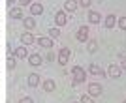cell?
Segmentation results:
<instances>
[{"label": "cell", "mask_w": 126, "mask_h": 103, "mask_svg": "<svg viewBox=\"0 0 126 103\" xmlns=\"http://www.w3.org/2000/svg\"><path fill=\"white\" fill-rule=\"evenodd\" d=\"M21 6H30V0H17Z\"/></svg>", "instance_id": "83f0119b"}, {"label": "cell", "mask_w": 126, "mask_h": 103, "mask_svg": "<svg viewBox=\"0 0 126 103\" xmlns=\"http://www.w3.org/2000/svg\"><path fill=\"white\" fill-rule=\"evenodd\" d=\"M42 13H43V6L42 4H38V2H36V4H30V15L32 17L42 15Z\"/></svg>", "instance_id": "e0dca14e"}, {"label": "cell", "mask_w": 126, "mask_h": 103, "mask_svg": "<svg viewBox=\"0 0 126 103\" xmlns=\"http://www.w3.org/2000/svg\"><path fill=\"white\" fill-rule=\"evenodd\" d=\"M26 60H28V64H30V66H34V67H40V66L43 64V56H42V54H38V52L28 54V56H26Z\"/></svg>", "instance_id": "8992f818"}, {"label": "cell", "mask_w": 126, "mask_h": 103, "mask_svg": "<svg viewBox=\"0 0 126 103\" xmlns=\"http://www.w3.org/2000/svg\"><path fill=\"white\" fill-rule=\"evenodd\" d=\"M42 88H43V92H55L57 90V82L53 81V79H45L42 82Z\"/></svg>", "instance_id": "9a60e30c"}, {"label": "cell", "mask_w": 126, "mask_h": 103, "mask_svg": "<svg viewBox=\"0 0 126 103\" xmlns=\"http://www.w3.org/2000/svg\"><path fill=\"white\" fill-rule=\"evenodd\" d=\"M96 51H98V41L90 38V39L87 41V52H90V54H92V52H96Z\"/></svg>", "instance_id": "d6986e66"}, {"label": "cell", "mask_w": 126, "mask_h": 103, "mask_svg": "<svg viewBox=\"0 0 126 103\" xmlns=\"http://www.w3.org/2000/svg\"><path fill=\"white\" fill-rule=\"evenodd\" d=\"M77 2H79L81 8H90L92 6V0H77Z\"/></svg>", "instance_id": "d4e9b609"}, {"label": "cell", "mask_w": 126, "mask_h": 103, "mask_svg": "<svg viewBox=\"0 0 126 103\" xmlns=\"http://www.w3.org/2000/svg\"><path fill=\"white\" fill-rule=\"evenodd\" d=\"M55 25H57V28H62V26L68 25V15H66V11H57V13H55Z\"/></svg>", "instance_id": "5b68a950"}, {"label": "cell", "mask_w": 126, "mask_h": 103, "mask_svg": "<svg viewBox=\"0 0 126 103\" xmlns=\"http://www.w3.org/2000/svg\"><path fill=\"white\" fill-rule=\"evenodd\" d=\"M6 51H8V54H10V56H11V54H13V49H11V45H10V43L6 45Z\"/></svg>", "instance_id": "f1b7e54d"}, {"label": "cell", "mask_w": 126, "mask_h": 103, "mask_svg": "<svg viewBox=\"0 0 126 103\" xmlns=\"http://www.w3.org/2000/svg\"><path fill=\"white\" fill-rule=\"evenodd\" d=\"M89 73L90 75H96V77H105V69H102L98 64H90L89 66Z\"/></svg>", "instance_id": "4fadbf2b"}, {"label": "cell", "mask_w": 126, "mask_h": 103, "mask_svg": "<svg viewBox=\"0 0 126 103\" xmlns=\"http://www.w3.org/2000/svg\"><path fill=\"white\" fill-rule=\"evenodd\" d=\"M19 103H34V99H32L30 96H25V98L19 99Z\"/></svg>", "instance_id": "4316f807"}, {"label": "cell", "mask_w": 126, "mask_h": 103, "mask_svg": "<svg viewBox=\"0 0 126 103\" xmlns=\"http://www.w3.org/2000/svg\"><path fill=\"white\" fill-rule=\"evenodd\" d=\"M6 4H8V8L11 10V8H13V4H15V0H6Z\"/></svg>", "instance_id": "f546056e"}, {"label": "cell", "mask_w": 126, "mask_h": 103, "mask_svg": "<svg viewBox=\"0 0 126 103\" xmlns=\"http://www.w3.org/2000/svg\"><path fill=\"white\" fill-rule=\"evenodd\" d=\"M36 19L34 17H23V26H25V30L26 32H32L34 28H36Z\"/></svg>", "instance_id": "7c38bea8"}, {"label": "cell", "mask_w": 126, "mask_h": 103, "mask_svg": "<svg viewBox=\"0 0 126 103\" xmlns=\"http://www.w3.org/2000/svg\"><path fill=\"white\" fill-rule=\"evenodd\" d=\"M77 8H79L77 0H64V11H66V13H75Z\"/></svg>", "instance_id": "ba28073f"}, {"label": "cell", "mask_w": 126, "mask_h": 103, "mask_svg": "<svg viewBox=\"0 0 126 103\" xmlns=\"http://www.w3.org/2000/svg\"><path fill=\"white\" fill-rule=\"evenodd\" d=\"M47 36L51 38V39H53V38H60V28H57V26L49 28V30H47Z\"/></svg>", "instance_id": "44dd1931"}, {"label": "cell", "mask_w": 126, "mask_h": 103, "mask_svg": "<svg viewBox=\"0 0 126 103\" xmlns=\"http://www.w3.org/2000/svg\"><path fill=\"white\" fill-rule=\"evenodd\" d=\"M104 25H105V28H107V30H111V28H115V26H117V15H113V13H109V15L105 17Z\"/></svg>", "instance_id": "2e32d148"}, {"label": "cell", "mask_w": 126, "mask_h": 103, "mask_svg": "<svg viewBox=\"0 0 126 103\" xmlns=\"http://www.w3.org/2000/svg\"><path fill=\"white\" fill-rule=\"evenodd\" d=\"M10 17L11 19H23V10L21 8H11L10 10Z\"/></svg>", "instance_id": "ffe728a7"}, {"label": "cell", "mask_w": 126, "mask_h": 103, "mask_svg": "<svg viewBox=\"0 0 126 103\" xmlns=\"http://www.w3.org/2000/svg\"><path fill=\"white\" fill-rule=\"evenodd\" d=\"M72 103H79V101H72Z\"/></svg>", "instance_id": "d6a6232c"}, {"label": "cell", "mask_w": 126, "mask_h": 103, "mask_svg": "<svg viewBox=\"0 0 126 103\" xmlns=\"http://www.w3.org/2000/svg\"><path fill=\"white\" fill-rule=\"evenodd\" d=\"M87 81V71L81 66H74L72 67V86H79Z\"/></svg>", "instance_id": "6da1fadb"}, {"label": "cell", "mask_w": 126, "mask_h": 103, "mask_svg": "<svg viewBox=\"0 0 126 103\" xmlns=\"http://www.w3.org/2000/svg\"><path fill=\"white\" fill-rule=\"evenodd\" d=\"M70 56H72V51H70L68 47H60V51H58V54H57L58 66H66L68 60H70Z\"/></svg>", "instance_id": "7a4b0ae2"}, {"label": "cell", "mask_w": 126, "mask_h": 103, "mask_svg": "<svg viewBox=\"0 0 126 103\" xmlns=\"http://www.w3.org/2000/svg\"><path fill=\"white\" fill-rule=\"evenodd\" d=\"M75 38H77V41H81V43H87V41L90 39V28L89 26H79V30L75 32Z\"/></svg>", "instance_id": "277c9868"}, {"label": "cell", "mask_w": 126, "mask_h": 103, "mask_svg": "<svg viewBox=\"0 0 126 103\" xmlns=\"http://www.w3.org/2000/svg\"><path fill=\"white\" fill-rule=\"evenodd\" d=\"M117 26H119L121 30H126V15H122L121 19H117Z\"/></svg>", "instance_id": "603a6c76"}, {"label": "cell", "mask_w": 126, "mask_h": 103, "mask_svg": "<svg viewBox=\"0 0 126 103\" xmlns=\"http://www.w3.org/2000/svg\"><path fill=\"white\" fill-rule=\"evenodd\" d=\"M36 43H38V45H40V47H42V49H51V47H53V39H51V38H45V36H42V38H38V39H36Z\"/></svg>", "instance_id": "5bb4252c"}, {"label": "cell", "mask_w": 126, "mask_h": 103, "mask_svg": "<svg viewBox=\"0 0 126 103\" xmlns=\"http://www.w3.org/2000/svg\"><path fill=\"white\" fill-rule=\"evenodd\" d=\"M87 19H89L90 25H100V23H102V15L98 13V11H94V10H89V13H87Z\"/></svg>", "instance_id": "9c48e42d"}, {"label": "cell", "mask_w": 126, "mask_h": 103, "mask_svg": "<svg viewBox=\"0 0 126 103\" xmlns=\"http://www.w3.org/2000/svg\"><path fill=\"white\" fill-rule=\"evenodd\" d=\"M21 43H23V45H32V43H36V38H34V34H32V32H23V34H21Z\"/></svg>", "instance_id": "8fae6325"}, {"label": "cell", "mask_w": 126, "mask_h": 103, "mask_svg": "<svg viewBox=\"0 0 126 103\" xmlns=\"http://www.w3.org/2000/svg\"><path fill=\"white\" fill-rule=\"evenodd\" d=\"M45 60H47V62H55V60H57L55 52H47V54H45Z\"/></svg>", "instance_id": "484cf974"}, {"label": "cell", "mask_w": 126, "mask_h": 103, "mask_svg": "<svg viewBox=\"0 0 126 103\" xmlns=\"http://www.w3.org/2000/svg\"><path fill=\"white\" fill-rule=\"evenodd\" d=\"M79 103H96V101H94V98H92V96L83 94V96H81V99H79Z\"/></svg>", "instance_id": "7402d4cb"}, {"label": "cell", "mask_w": 126, "mask_h": 103, "mask_svg": "<svg viewBox=\"0 0 126 103\" xmlns=\"http://www.w3.org/2000/svg\"><path fill=\"white\" fill-rule=\"evenodd\" d=\"M121 67H122V71L126 69V58H124V60H121Z\"/></svg>", "instance_id": "4dcf8cb0"}, {"label": "cell", "mask_w": 126, "mask_h": 103, "mask_svg": "<svg viewBox=\"0 0 126 103\" xmlns=\"http://www.w3.org/2000/svg\"><path fill=\"white\" fill-rule=\"evenodd\" d=\"M13 54H15V58H26V56H28V51H26L25 45H21V47H15Z\"/></svg>", "instance_id": "ac0fdd59"}, {"label": "cell", "mask_w": 126, "mask_h": 103, "mask_svg": "<svg viewBox=\"0 0 126 103\" xmlns=\"http://www.w3.org/2000/svg\"><path fill=\"white\" fill-rule=\"evenodd\" d=\"M26 82H28V86H30V88H38V86H40V82H42V77H40L38 73H30V75L26 77Z\"/></svg>", "instance_id": "30bf717a"}, {"label": "cell", "mask_w": 126, "mask_h": 103, "mask_svg": "<svg viewBox=\"0 0 126 103\" xmlns=\"http://www.w3.org/2000/svg\"><path fill=\"white\" fill-rule=\"evenodd\" d=\"M122 103H126V98H124V99H122Z\"/></svg>", "instance_id": "1f68e13d"}, {"label": "cell", "mask_w": 126, "mask_h": 103, "mask_svg": "<svg viewBox=\"0 0 126 103\" xmlns=\"http://www.w3.org/2000/svg\"><path fill=\"white\" fill-rule=\"evenodd\" d=\"M6 67H8V69H15V58H13V56H8V60H6Z\"/></svg>", "instance_id": "cb8c5ba5"}, {"label": "cell", "mask_w": 126, "mask_h": 103, "mask_svg": "<svg viewBox=\"0 0 126 103\" xmlns=\"http://www.w3.org/2000/svg\"><path fill=\"white\" fill-rule=\"evenodd\" d=\"M102 92H104V86H102L100 82H89V86H87V94L89 96L98 98V96H102Z\"/></svg>", "instance_id": "3957f363"}, {"label": "cell", "mask_w": 126, "mask_h": 103, "mask_svg": "<svg viewBox=\"0 0 126 103\" xmlns=\"http://www.w3.org/2000/svg\"><path fill=\"white\" fill-rule=\"evenodd\" d=\"M107 75H109L111 79H119L122 75V67L119 66V64H111V66L107 67Z\"/></svg>", "instance_id": "52a82bcc"}]
</instances>
